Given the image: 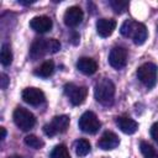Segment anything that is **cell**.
<instances>
[{"label": "cell", "instance_id": "9a60e30c", "mask_svg": "<svg viewBox=\"0 0 158 158\" xmlns=\"http://www.w3.org/2000/svg\"><path fill=\"white\" fill-rule=\"evenodd\" d=\"M46 53H48V41L42 40V38L36 40L30 48V57L33 60H36V59L43 57Z\"/></svg>", "mask_w": 158, "mask_h": 158}, {"label": "cell", "instance_id": "52a82bcc", "mask_svg": "<svg viewBox=\"0 0 158 158\" xmlns=\"http://www.w3.org/2000/svg\"><path fill=\"white\" fill-rule=\"evenodd\" d=\"M64 94L74 106H78L85 101L88 95V89L86 86H78L75 84L69 83V84H65L64 86Z\"/></svg>", "mask_w": 158, "mask_h": 158}, {"label": "cell", "instance_id": "5bb4252c", "mask_svg": "<svg viewBox=\"0 0 158 158\" xmlns=\"http://www.w3.org/2000/svg\"><path fill=\"white\" fill-rule=\"evenodd\" d=\"M116 125L126 135H133L138 128V123L133 118H131L128 116H118V117H116Z\"/></svg>", "mask_w": 158, "mask_h": 158}, {"label": "cell", "instance_id": "cb8c5ba5", "mask_svg": "<svg viewBox=\"0 0 158 158\" xmlns=\"http://www.w3.org/2000/svg\"><path fill=\"white\" fill-rule=\"evenodd\" d=\"M48 41V53H57L60 49V43L56 38H47Z\"/></svg>", "mask_w": 158, "mask_h": 158}, {"label": "cell", "instance_id": "ba28073f", "mask_svg": "<svg viewBox=\"0 0 158 158\" xmlns=\"http://www.w3.org/2000/svg\"><path fill=\"white\" fill-rule=\"evenodd\" d=\"M109 63L115 69H121L127 63V51L123 47L116 46L110 51L109 54Z\"/></svg>", "mask_w": 158, "mask_h": 158}, {"label": "cell", "instance_id": "5b68a950", "mask_svg": "<svg viewBox=\"0 0 158 158\" xmlns=\"http://www.w3.org/2000/svg\"><path fill=\"white\" fill-rule=\"evenodd\" d=\"M69 122H70V120L67 115L54 116L49 123L43 126V132L48 137H53L57 133H63L69 127Z\"/></svg>", "mask_w": 158, "mask_h": 158}, {"label": "cell", "instance_id": "d6986e66", "mask_svg": "<svg viewBox=\"0 0 158 158\" xmlns=\"http://www.w3.org/2000/svg\"><path fill=\"white\" fill-rule=\"evenodd\" d=\"M74 148H75L77 156H79V157H85V156L90 152V148H91V147H90L89 141H86V139H84V138H80V139H78V141L75 142Z\"/></svg>", "mask_w": 158, "mask_h": 158}, {"label": "cell", "instance_id": "f1b7e54d", "mask_svg": "<svg viewBox=\"0 0 158 158\" xmlns=\"http://www.w3.org/2000/svg\"><path fill=\"white\" fill-rule=\"evenodd\" d=\"M10 158H21L20 156H12V157H10Z\"/></svg>", "mask_w": 158, "mask_h": 158}, {"label": "cell", "instance_id": "30bf717a", "mask_svg": "<svg viewBox=\"0 0 158 158\" xmlns=\"http://www.w3.org/2000/svg\"><path fill=\"white\" fill-rule=\"evenodd\" d=\"M83 17H84V12H83V10L79 6H70V7H68L65 10L63 20H64L65 26H68V27H77L78 25L81 23Z\"/></svg>", "mask_w": 158, "mask_h": 158}, {"label": "cell", "instance_id": "e0dca14e", "mask_svg": "<svg viewBox=\"0 0 158 158\" xmlns=\"http://www.w3.org/2000/svg\"><path fill=\"white\" fill-rule=\"evenodd\" d=\"M53 72H54L53 60H46L35 70V74L38 75V77H42V78H48L53 74Z\"/></svg>", "mask_w": 158, "mask_h": 158}, {"label": "cell", "instance_id": "6da1fadb", "mask_svg": "<svg viewBox=\"0 0 158 158\" xmlns=\"http://www.w3.org/2000/svg\"><path fill=\"white\" fill-rule=\"evenodd\" d=\"M120 32L122 36L125 37H130L135 44L141 46L146 42L147 37H148V31L147 27L141 23V22H136L133 20H126L121 27H120Z\"/></svg>", "mask_w": 158, "mask_h": 158}, {"label": "cell", "instance_id": "d4e9b609", "mask_svg": "<svg viewBox=\"0 0 158 158\" xmlns=\"http://www.w3.org/2000/svg\"><path fill=\"white\" fill-rule=\"evenodd\" d=\"M151 136L158 143V122H156V123L152 125V127H151Z\"/></svg>", "mask_w": 158, "mask_h": 158}, {"label": "cell", "instance_id": "83f0119b", "mask_svg": "<svg viewBox=\"0 0 158 158\" xmlns=\"http://www.w3.org/2000/svg\"><path fill=\"white\" fill-rule=\"evenodd\" d=\"M0 131H1V137H0V138L4 139V138L6 137V130H5L4 127H0Z\"/></svg>", "mask_w": 158, "mask_h": 158}, {"label": "cell", "instance_id": "ac0fdd59", "mask_svg": "<svg viewBox=\"0 0 158 158\" xmlns=\"http://www.w3.org/2000/svg\"><path fill=\"white\" fill-rule=\"evenodd\" d=\"M0 62L4 67H7L12 63V51L11 46L9 43H4L1 46V52H0Z\"/></svg>", "mask_w": 158, "mask_h": 158}, {"label": "cell", "instance_id": "8992f818", "mask_svg": "<svg viewBox=\"0 0 158 158\" xmlns=\"http://www.w3.org/2000/svg\"><path fill=\"white\" fill-rule=\"evenodd\" d=\"M79 128L85 132V133H89V135H94L99 131L101 123L98 118V116L93 112V111H85L80 118H79Z\"/></svg>", "mask_w": 158, "mask_h": 158}, {"label": "cell", "instance_id": "ffe728a7", "mask_svg": "<svg viewBox=\"0 0 158 158\" xmlns=\"http://www.w3.org/2000/svg\"><path fill=\"white\" fill-rule=\"evenodd\" d=\"M51 158H70V154H69L67 146L57 144L51 152Z\"/></svg>", "mask_w": 158, "mask_h": 158}, {"label": "cell", "instance_id": "2e32d148", "mask_svg": "<svg viewBox=\"0 0 158 158\" xmlns=\"http://www.w3.org/2000/svg\"><path fill=\"white\" fill-rule=\"evenodd\" d=\"M77 68L78 70H80L83 74L86 75H91L98 70V63L89 57H81L78 59L77 62Z\"/></svg>", "mask_w": 158, "mask_h": 158}, {"label": "cell", "instance_id": "7c38bea8", "mask_svg": "<svg viewBox=\"0 0 158 158\" xmlns=\"http://www.w3.org/2000/svg\"><path fill=\"white\" fill-rule=\"evenodd\" d=\"M53 23L48 16H35L30 21V27L38 33H44L52 28Z\"/></svg>", "mask_w": 158, "mask_h": 158}, {"label": "cell", "instance_id": "7a4b0ae2", "mask_svg": "<svg viewBox=\"0 0 158 158\" xmlns=\"http://www.w3.org/2000/svg\"><path fill=\"white\" fill-rule=\"evenodd\" d=\"M94 96H95V100L98 102H100L101 105L110 106L114 102V98H115V85H114V83L107 78L100 79L95 84Z\"/></svg>", "mask_w": 158, "mask_h": 158}, {"label": "cell", "instance_id": "9c48e42d", "mask_svg": "<svg viewBox=\"0 0 158 158\" xmlns=\"http://www.w3.org/2000/svg\"><path fill=\"white\" fill-rule=\"evenodd\" d=\"M21 96H22V100L25 102H27V104H30L32 106H38L42 102H44V100H46L44 93L41 89L33 88V86L23 89Z\"/></svg>", "mask_w": 158, "mask_h": 158}, {"label": "cell", "instance_id": "44dd1931", "mask_svg": "<svg viewBox=\"0 0 158 158\" xmlns=\"http://www.w3.org/2000/svg\"><path fill=\"white\" fill-rule=\"evenodd\" d=\"M139 148H141V152L144 158H158V153L148 142L142 141L139 144Z\"/></svg>", "mask_w": 158, "mask_h": 158}, {"label": "cell", "instance_id": "4fadbf2b", "mask_svg": "<svg viewBox=\"0 0 158 158\" xmlns=\"http://www.w3.org/2000/svg\"><path fill=\"white\" fill-rule=\"evenodd\" d=\"M116 28V21L114 19H99L96 21V32L101 37H109Z\"/></svg>", "mask_w": 158, "mask_h": 158}, {"label": "cell", "instance_id": "7402d4cb", "mask_svg": "<svg viewBox=\"0 0 158 158\" xmlns=\"http://www.w3.org/2000/svg\"><path fill=\"white\" fill-rule=\"evenodd\" d=\"M25 144L31 147V148L40 149V148H42L44 146V142L41 138H38L37 136H35V135H28V136L25 137Z\"/></svg>", "mask_w": 158, "mask_h": 158}, {"label": "cell", "instance_id": "4316f807", "mask_svg": "<svg viewBox=\"0 0 158 158\" xmlns=\"http://www.w3.org/2000/svg\"><path fill=\"white\" fill-rule=\"evenodd\" d=\"M35 2V0H31V1H25V0H19V4H21V5H31V4H33Z\"/></svg>", "mask_w": 158, "mask_h": 158}, {"label": "cell", "instance_id": "277c9868", "mask_svg": "<svg viewBox=\"0 0 158 158\" xmlns=\"http://www.w3.org/2000/svg\"><path fill=\"white\" fill-rule=\"evenodd\" d=\"M12 116H14V122H15V125H16L20 130H22V131H28V130H31V128L35 126V123H36V117H35V115H33L31 111H28L27 109L21 107V106L15 109Z\"/></svg>", "mask_w": 158, "mask_h": 158}, {"label": "cell", "instance_id": "603a6c76", "mask_svg": "<svg viewBox=\"0 0 158 158\" xmlns=\"http://www.w3.org/2000/svg\"><path fill=\"white\" fill-rule=\"evenodd\" d=\"M110 6L112 7V10L116 14H122L127 10L128 2L125 0H112V1H110Z\"/></svg>", "mask_w": 158, "mask_h": 158}, {"label": "cell", "instance_id": "3957f363", "mask_svg": "<svg viewBox=\"0 0 158 158\" xmlns=\"http://www.w3.org/2000/svg\"><path fill=\"white\" fill-rule=\"evenodd\" d=\"M157 77H158V68L156 64H153L151 62L143 63L137 69V78L148 89H151L156 85Z\"/></svg>", "mask_w": 158, "mask_h": 158}, {"label": "cell", "instance_id": "8fae6325", "mask_svg": "<svg viewBox=\"0 0 158 158\" xmlns=\"http://www.w3.org/2000/svg\"><path fill=\"white\" fill-rule=\"evenodd\" d=\"M118 143H120L118 136L111 131H106L98 141V147L104 151H110V149L116 148L118 146Z\"/></svg>", "mask_w": 158, "mask_h": 158}, {"label": "cell", "instance_id": "484cf974", "mask_svg": "<svg viewBox=\"0 0 158 158\" xmlns=\"http://www.w3.org/2000/svg\"><path fill=\"white\" fill-rule=\"evenodd\" d=\"M7 84H9V77L2 73L0 75V88L1 89H6L7 88Z\"/></svg>", "mask_w": 158, "mask_h": 158}]
</instances>
